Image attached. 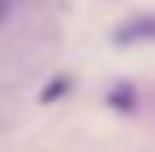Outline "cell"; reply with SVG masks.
<instances>
[{
  "label": "cell",
  "mask_w": 155,
  "mask_h": 152,
  "mask_svg": "<svg viewBox=\"0 0 155 152\" xmlns=\"http://www.w3.org/2000/svg\"><path fill=\"white\" fill-rule=\"evenodd\" d=\"M155 38V22L149 13H139L133 16L130 22H124L120 29L114 32V41L117 45H139V41H152Z\"/></svg>",
  "instance_id": "obj_1"
},
{
  "label": "cell",
  "mask_w": 155,
  "mask_h": 152,
  "mask_svg": "<svg viewBox=\"0 0 155 152\" xmlns=\"http://www.w3.org/2000/svg\"><path fill=\"white\" fill-rule=\"evenodd\" d=\"M108 105L114 108V111H133L136 108V89L130 86V82H117L114 89L108 92Z\"/></svg>",
  "instance_id": "obj_2"
},
{
  "label": "cell",
  "mask_w": 155,
  "mask_h": 152,
  "mask_svg": "<svg viewBox=\"0 0 155 152\" xmlns=\"http://www.w3.org/2000/svg\"><path fill=\"white\" fill-rule=\"evenodd\" d=\"M70 89V82H67V76H57V79H51V86L41 92V101H51V98H60L63 92Z\"/></svg>",
  "instance_id": "obj_3"
},
{
  "label": "cell",
  "mask_w": 155,
  "mask_h": 152,
  "mask_svg": "<svg viewBox=\"0 0 155 152\" xmlns=\"http://www.w3.org/2000/svg\"><path fill=\"white\" fill-rule=\"evenodd\" d=\"M6 16H10V0H0V22H6Z\"/></svg>",
  "instance_id": "obj_4"
}]
</instances>
